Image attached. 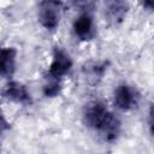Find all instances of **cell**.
Wrapping results in <instances>:
<instances>
[{
  "label": "cell",
  "instance_id": "obj_3",
  "mask_svg": "<svg viewBox=\"0 0 154 154\" xmlns=\"http://www.w3.org/2000/svg\"><path fill=\"white\" fill-rule=\"evenodd\" d=\"M138 95L130 85L120 84L114 90V105L122 111H129L137 105Z\"/></svg>",
  "mask_w": 154,
  "mask_h": 154
},
{
  "label": "cell",
  "instance_id": "obj_8",
  "mask_svg": "<svg viewBox=\"0 0 154 154\" xmlns=\"http://www.w3.org/2000/svg\"><path fill=\"white\" fill-rule=\"evenodd\" d=\"M128 10V5L123 1H112L108 2L106 8V14L108 17V20L113 23L122 22Z\"/></svg>",
  "mask_w": 154,
  "mask_h": 154
},
{
  "label": "cell",
  "instance_id": "obj_1",
  "mask_svg": "<svg viewBox=\"0 0 154 154\" xmlns=\"http://www.w3.org/2000/svg\"><path fill=\"white\" fill-rule=\"evenodd\" d=\"M83 119L89 128L99 131L107 141H113L119 135V119L113 113H111L102 102L93 101L85 105Z\"/></svg>",
  "mask_w": 154,
  "mask_h": 154
},
{
  "label": "cell",
  "instance_id": "obj_9",
  "mask_svg": "<svg viewBox=\"0 0 154 154\" xmlns=\"http://www.w3.org/2000/svg\"><path fill=\"white\" fill-rule=\"evenodd\" d=\"M60 89H61L60 84H59L57 81H54V82H51L49 84L45 85V88H43V94H45L46 96H48V97H54V96H57V95L60 93Z\"/></svg>",
  "mask_w": 154,
  "mask_h": 154
},
{
  "label": "cell",
  "instance_id": "obj_2",
  "mask_svg": "<svg viewBox=\"0 0 154 154\" xmlns=\"http://www.w3.org/2000/svg\"><path fill=\"white\" fill-rule=\"evenodd\" d=\"M61 2L58 1H42L40 2L38 19L41 24L49 30H53L59 24Z\"/></svg>",
  "mask_w": 154,
  "mask_h": 154
},
{
  "label": "cell",
  "instance_id": "obj_5",
  "mask_svg": "<svg viewBox=\"0 0 154 154\" xmlns=\"http://www.w3.org/2000/svg\"><path fill=\"white\" fill-rule=\"evenodd\" d=\"M2 94L6 99H8L13 102H17V103L28 105V103L31 102V97H30V94H29L28 89L25 88V85H23L19 82L8 83Z\"/></svg>",
  "mask_w": 154,
  "mask_h": 154
},
{
  "label": "cell",
  "instance_id": "obj_6",
  "mask_svg": "<svg viewBox=\"0 0 154 154\" xmlns=\"http://www.w3.org/2000/svg\"><path fill=\"white\" fill-rule=\"evenodd\" d=\"M17 52L12 47L0 48V75L2 77H11L16 70Z\"/></svg>",
  "mask_w": 154,
  "mask_h": 154
},
{
  "label": "cell",
  "instance_id": "obj_7",
  "mask_svg": "<svg viewBox=\"0 0 154 154\" xmlns=\"http://www.w3.org/2000/svg\"><path fill=\"white\" fill-rule=\"evenodd\" d=\"M75 34L82 40H90L94 35V23L89 13L81 14L73 23Z\"/></svg>",
  "mask_w": 154,
  "mask_h": 154
},
{
  "label": "cell",
  "instance_id": "obj_10",
  "mask_svg": "<svg viewBox=\"0 0 154 154\" xmlns=\"http://www.w3.org/2000/svg\"><path fill=\"white\" fill-rule=\"evenodd\" d=\"M8 123L5 120V118L2 117V114H1V112H0V132H2L4 130H6V129H8Z\"/></svg>",
  "mask_w": 154,
  "mask_h": 154
},
{
  "label": "cell",
  "instance_id": "obj_4",
  "mask_svg": "<svg viewBox=\"0 0 154 154\" xmlns=\"http://www.w3.org/2000/svg\"><path fill=\"white\" fill-rule=\"evenodd\" d=\"M71 66H72V60L70 55L65 51L60 48H55L53 52V60L49 66L48 73L52 78H60L70 71Z\"/></svg>",
  "mask_w": 154,
  "mask_h": 154
}]
</instances>
